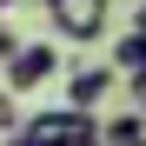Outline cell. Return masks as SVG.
Wrapping results in <instances>:
<instances>
[{
    "label": "cell",
    "instance_id": "1",
    "mask_svg": "<svg viewBox=\"0 0 146 146\" xmlns=\"http://www.w3.org/2000/svg\"><path fill=\"white\" fill-rule=\"evenodd\" d=\"M46 20H53L60 40L93 46V40L106 33V20H113V0H46Z\"/></svg>",
    "mask_w": 146,
    "mask_h": 146
},
{
    "label": "cell",
    "instance_id": "2",
    "mask_svg": "<svg viewBox=\"0 0 146 146\" xmlns=\"http://www.w3.org/2000/svg\"><path fill=\"white\" fill-rule=\"evenodd\" d=\"M0 73H7L13 93H33V86H46V80L60 73V53H53V40H20L13 53H7V66H0Z\"/></svg>",
    "mask_w": 146,
    "mask_h": 146
},
{
    "label": "cell",
    "instance_id": "3",
    "mask_svg": "<svg viewBox=\"0 0 146 146\" xmlns=\"http://www.w3.org/2000/svg\"><path fill=\"white\" fill-rule=\"evenodd\" d=\"M100 126V113H86V106H40V113H27V133L33 146H60V139H80V133H93Z\"/></svg>",
    "mask_w": 146,
    "mask_h": 146
},
{
    "label": "cell",
    "instance_id": "4",
    "mask_svg": "<svg viewBox=\"0 0 146 146\" xmlns=\"http://www.w3.org/2000/svg\"><path fill=\"white\" fill-rule=\"evenodd\" d=\"M113 80H119V66H73L66 73V106H100L106 93H113Z\"/></svg>",
    "mask_w": 146,
    "mask_h": 146
},
{
    "label": "cell",
    "instance_id": "5",
    "mask_svg": "<svg viewBox=\"0 0 146 146\" xmlns=\"http://www.w3.org/2000/svg\"><path fill=\"white\" fill-rule=\"evenodd\" d=\"M113 66L126 73V80H133V73H146V27H126V33L113 40Z\"/></svg>",
    "mask_w": 146,
    "mask_h": 146
},
{
    "label": "cell",
    "instance_id": "6",
    "mask_svg": "<svg viewBox=\"0 0 146 146\" xmlns=\"http://www.w3.org/2000/svg\"><path fill=\"white\" fill-rule=\"evenodd\" d=\"M106 146H146V113H113L106 119Z\"/></svg>",
    "mask_w": 146,
    "mask_h": 146
},
{
    "label": "cell",
    "instance_id": "7",
    "mask_svg": "<svg viewBox=\"0 0 146 146\" xmlns=\"http://www.w3.org/2000/svg\"><path fill=\"white\" fill-rule=\"evenodd\" d=\"M27 119H20V93L13 86H0V133H20Z\"/></svg>",
    "mask_w": 146,
    "mask_h": 146
},
{
    "label": "cell",
    "instance_id": "8",
    "mask_svg": "<svg viewBox=\"0 0 146 146\" xmlns=\"http://www.w3.org/2000/svg\"><path fill=\"white\" fill-rule=\"evenodd\" d=\"M60 146H106V119H100L93 133H80V139H60Z\"/></svg>",
    "mask_w": 146,
    "mask_h": 146
},
{
    "label": "cell",
    "instance_id": "9",
    "mask_svg": "<svg viewBox=\"0 0 146 146\" xmlns=\"http://www.w3.org/2000/svg\"><path fill=\"white\" fill-rule=\"evenodd\" d=\"M133 106L146 113V73H133Z\"/></svg>",
    "mask_w": 146,
    "mask_h": 146
},
{
    "label": "cell",
    "instance_id": "10",
    "mask_svg": "<svg viewBox=\"0 0 146 146\" xmlns=\"http://www.w3.org/2000/svg\"><path fill=\"white\" fill-rule=\"evenodd\" d=\"M13 46H20V40H13L7 27H0V66H7V53H13Z\"/></svg>",
    "mask_w": 146,
    "mask_h": 146
},
{
    "label": "cell",
    "instance_id": "11",
    "mask_svg": "<svg viewBox=\"0 0 146 146\" xmlns=\"http://www.w3.org/2000/svg\"><path fill=\"white\" fill-rule=\"evenodd\" d=\"M0 139H7V146H33V139H27V133H0Z\"/></svg>",
    "mask_w": 146,
    "mask_h": 146
},
{
    "label": "cell",
    "instance_id": "12",
    "mask_svg": "<svg viewBox=\"0 0 146 146\" xmlns=\"http://www.w3.org/2000/svg\"><path fill=\"white\" fill-rule=\"evenodd\" d=\"M7 7H20V0H0V13H7Z\"/></svg>",
    "mask_w": 146,
    "mask_h": 146
},
{
    "label": "cell",
    "instance_id": "13",
    "mask_svg": "<svg viewBox=\"0 0 146 146\" xmlns=\"http://www.w3.org/2000/svg\"><path fill=\"white\" fill-rule=\"evenodd\" d=\"M33 7H46V0H33Z\"/></svg>",
    "mask_w": 146,
    "mask_h": 146
}]
</instances>
